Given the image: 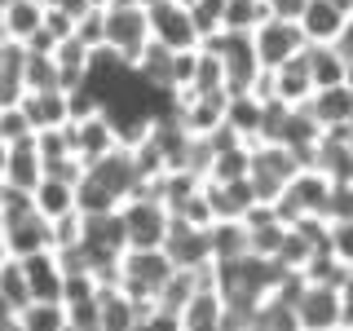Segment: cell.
I'll use <instances>...</instances> for the list:
<instances>
[{
    "instance_id": "1",
    "label": "cell",
    "mask_w": 353,
    "mask_h": 331,
    "mask_svg": "<svg viewBox=\"0 0 353 331\" xmlns=\"http://www.w3.org/2000/svg\"><path fill=\"white\" fill-rule=\"evenodd\" d=\"M172 257L163 248H128L124 257H119V287H124L128 296H137L141 305L154 309V296L163 292V283L172 279Z\"/></svg>"
},
{
    "instance_id": "2",
    "label": "cell",
    "mask_w": 353,
    "mask_h": 331,
    "mask_svg": "<svg viewBox=\"0 0 353 331\" xmlns=\"http://www.w3.org/2000/svg\"><path fill=\"white\" fill-rule=\"evenodd\" d=\"M203 49H212L221 58L230 93H248V88H256L265 66L256 62V40H252V31H216V36L203 40Z\"/></svg>"
},
{
    "instance_id": "3",
    "label": "cell",
    "mask_w": 353,
    "mask_h": 331,
    "mask_svg": "<svg viewBox=\"0 0 353 331\" xmlns=\"http://www.w3.org/2000/svg\"><path fill=\"white\" fill-rule=\"evenodd\" d=\"M301 168L305 163L287 146H279V141H256V146H252V177L248 181H252V190H256L261 203H274Z\"/></svg>"
},
{
    "instance_id": "4",
    "label": "cell",
    "mask_w": 353,
    "mask_h": 331,
    "mask_svg": "<svg viewBox=\"0 0 353 331\" xmlns=\"http://www.w3.org/2000/svg\"><path fill=\"white\" fill-rule=\"evenodd\" d=\"M119 217H124L128 248H163L168 225H172V212H168V203H163V199L132 194L128 203H119Z\"/></svg>"
},
{
    "instance_id": "5",
    "label": "cell",
    "mask_w": 353,
    "mask_h": 331,
    "mask_svg": "<svg viewBox=\"0 0 353 331\" xmlns=\"http://www.w3.org/2000/svg\"><path fill=\"white\" fill-rule=\"evenodd\" d=\"M106 44L128 66H137L150 44V14L141 5H110L106 9Z\"/></svg>"
},
{
    "instance_id": "6",
    "label": "cell",
    "mask_w": 353,
    "mask_h": 331,
    "mask_svg": "<svg viewBox=\"0 0 353 331\" xmlns=\"http://www.w3.org/2000/svg\"><path fill=\"white\" fill-rule=\"evenodd\" d=\"M146 14H150V40L163 44V49L181 53V49H199V44H203L185 0H159V5L146 9Z\"/></svg>"
},
{
    "instance_id": "7",
    "label": "cell",
    "mask_w": 353,
    "mask_h": 331,
    "mask_svg": "<svg viewBox=\"0 0 353 331\" xmlns=\"http://www.w3.org/2000/svg\"><path fill=\"white\" fill-rule=\"evenodd\" d=\"M252 40H256V62L265 71H274V66L292 62L296 53H305V31L301 22H283V18H265L256 31H252Z\"/></svg>"
},
{
    "instance_id": "8",
    "label": "cell",
    "mask_w": 353,
    "mask_h": 331,
    "mask_svg": "<svg viewBox=\"0 0 353 331\" xmlns=\"http://www.w3.org/2000/svg\"><path fill=\"white\" fill-rule=\"evenodd\" d=\"M66 132H71V150L80 154L88 168H93L97 159H106V154L119 150V128H115V119H110L106 110H97V115H88V119H71Z\"/></svg>"
},
{
    "instance_id": "9",
    "label": "cell",
    "mask_w": 353,
    "mask_h": 331,
    "mask_svg": "<svg viewBox=\"0 0 353 331\" xmlns=\"http://www.w3.org/2000/svg\"><path fill=\"white\" fill-rule=\"evenodd\" d=\"M163 252L172 257L176 270H208V265H212V239H208V230H199L181 217H172Z\"/></svg>"
},
{
    "instance_id": "10",
    "label": "cell",
    "mask_w": 353,
    "mask_h": 331,
    "mask_svg": "<svg viewBox=\"0 0 353 331\" xmlns=\"http://www.w3.org/2000/svg\"><path fill=\"white\" fill-rule=\"evenodd\" d=\"M296 318H301V331H340V292L305 283L301 301H296Z\"/></svg>"
},
{
    "instance_id": "11",
    "label": "cell",
    "mask_w": 353,
    "mask_h": 331,
    "mask_svg": "<svg viewBox=\"0 0 353 331\" xmlns=\"http://www.w3.org/2000/svg\"><path fill=\"white\" fill-rule=\"evenodd\" d=\"M314 88L318 84H314V71H309L305 53H296L292 62H283V66L270 71V97H279V102H287V106H305L309 97H314Z\"/></svg>"
},
{
    "instance_id": "12",
    "label": "cell",
    "mask_w": 353,
    "mask_h": 331,
    "mask_svg": "<svg viewBox=\"0 0 353 331\" xmlns=\"http://www.w3.org/2000/svg\"><path fill=\"white\" fill-rule=\"evenodd\" d=\"M88 177H97V181H102L119 203H128L132 194H141V172H137V163H132V150L128 146H119L115 154L97 159L93 168H88Z\"/></svg>"
},
{
    "instance_id": "13",
    "label": "cell",
    "mask_w": 353,
    "mask_h": 331,
    "mask_svg": "<svg viewBox=\"0 0 353 331\" xmlns=\"http://www.w3.org/2000/svg\"><path fill=\"white\" fill-rule=\"evenodd\" d=\"M27 270V283H31V301H53L62 305V287H66V265L58 252H36V257L22 261Z\"/></svg>"
},
{
    "instance_id": "14",
    "label": "cell",
    "mask_w": 353,
    "mask_h": 331,
    "mask_svg": "<svg viewBox=\"0 0 353 331\" xmlns=\"http://www.w3.org/2000/svg\"><path fill=\"white\" fill-rule=\"evenodd\" d=\"M176 331H225V301L216 287H199L176 314Z\"/></svg>"
},
{
    "instance_id": "15",
    "label": "cell",
    "mask_w": 353,
    "mask_h": 331,
    "mask_svg": "<svg viewBox=\"0 0 353 331\" xmlns=\"http://www.w3.org/2000/svg\"><path fill=\"white\" fill-rule=\"evenodd\" d=\"M97 305H102V331H137L150 314V305H141L124 287H102Z\"/></svg>"
},
{
    "instance_id": "16",
    "label": "cell",
    "mask_w": 353,
    "mask_h": 331,
    "mask_svg": "<svg viewBox=\"0 0 353 331\" xmlns=\"http://www.w3.org/2000/svg\"><path fill=\"white\" fill-rule=\"evenodd\" d=\"M5 239H9V257L14 261H27V257H36V252H53V225L40 212H31L22 221H9Z\"/></svg>"
},
{
    "instance_id": "17",
    "label": "cell",
    "mask_w": 353,
    "mask_h": 331,
    "mask_svg": "<svg viewBox=\"0 0 353 331\" xmlns=\"http://www.w3.org/2000/svg\"><path fill=\"white\" fill-rule=\"evenodd\" d=\"M22 110H27V119H31L36 132L71 124V97H66V88H40V93H27L22 97Z\"/></svg>"
},
{
    "instance_id": "18",
    "label": "cell",
    "mask_w": 353,
    "mask_h": 331,
    "mask_svg": "<svg viewBox=\"0 0 353 331\" xmlns=\"http://www.w3.org/2000/svg\"><path fill=\"white\" fill-rule=\"evenodd\" d=\"M349 14L336 5V0H309L305 14H301V31L309 44H336L340 31H345Z\"/></svg>"
},
{
    "instance_id": "19",
    "label": "cell",
    "mask_w": 353,
    "mask_h": 331,
    "mask_svg": "<svg viewBox=\"0 0 353 331\" xmlns=\"http://www.w3.org/2000/svg\"><path fill=\"white\" fill-rule=\"evenodd\" d=\"M265 102L270 97H261V93H230V102H225V124L239 132L248 146H256L261 141V128H265Z\"/></svg>"
},
{
    "instance_id": "20",
    "label": "cell",
    "mask_w": 353,
    "mask_h": 331,
    "mask_svg": "<svg viewBox=\"0 0 353 331\" xmlns=\"http://www.w3.org/2000/svg\"><path fill=\"white\" fill-rule=\"evenodd\" d=\"M305 106H309V115H314L323 128H345V124H353V88L349 84L314 88V97H309Z\"/></svg>"
},
{
    "instance_id": "21",
    "label": "cell",
    "mask_w": 353,
    "mask_h": 331,
    "mask_svg": "<svg viewBox=\"0 0 353 331\" xmlns=\"http://www.w3.org/2000/svg\"><path fill=\"white\" fill-rule=\"evenodd\" d=\"M31 199H36V212L49 221H62L71 212H80V203H75V181H62V177H49L44 172V181L31 190Z\"/></svg>"
},
{
    "instance_id": "22",
    "label": "cell",
    "mask_w": 353,
    "mask_h": 331,
    "mask_svg": "<svg viewBox=\"0 0 353 331\" xmlns=\"http://www.w3.org/2000/svg\"><path fill=\"white\" fill-rule=\"evenodd\" d=\"M44 27V0H9L5 18H0V40L27 44Z\"/></svg>"
},
{
    "instance_id": "23",
    "label": "cell",
    "mask_w": 353,
    "mask_h": 331,
    "mask_svg": "<svg viewBox=\"0 0 353 331\" xmlns=\"http://www.w3.org/2000/svg\"><path fill=\"white\" fill-rule=\"evenodd\" d=\"M44 181V159L36 150V137L31 141H18V146H9V177L5 185H18V190H36Z\"/></svg>"
},
{
    "instance_id": "24",
    "label": "cell",
    "mask_w": 353,
    "mask_h": 331,
    "mask_svg": "<svg viewBox=\"0 0 353 331\" xmlns=\"http://www.w3.org/2000/svg\"><path fill=\"white\" fill-rule=\"evenodd\" d=\"M53 58H58V80H62V88L71 93V88H80L84 80H88V66H93V49H84L80 40H62L58 49H53Z\"/></svg>"
},
{
    "instance_id": "25",
    "label": "cell",
    "mask_w": 353,
    "mask_h": 331,
    "mask_svg": "<svg viewBox=\"0 0 353 331\" xmlns=\"http://www.w3.org/2000/svg\"><path fill=\"white\" fill-rule=\"evenodd\" d=\"M252 177V146L239 141V146H225L212 154V168H208L203 181H216V185H230V181H248Z\"/></svg>"
},
{
    "instance_id": "26",
    "label": "cell",
    "mask_w": 353,
    "mask_h": 331,
    "mask_svg": "<svg viewBox=\"0 0 353 331\" xmlns=\"http://www.w3.org/2000/svg\"><path fill=\"white\" fill-rule=\"evenodd\" d=\"M305 58H309V71H314V84H318V88H327V84H345V75H349V58L336 49V44H309Z\"/></svg>"
},
{
    "instance_id": "27",
    "label": "cell",
    "mask_w": 353,
    "mask_h": 331,
    "mask_svg": "<svg viewBox=\"0 0 353 331\" xmlns=\"http://www.w3.org/2000/svg\"><path fill=\"white\" fill-rule=\"evenodd\" d=\"M252 331H301L296 305H292V301H283L279 292L265 296V301L252 309Z\"/></svg>"
},
{
    "instance_id": "28",
    "label": "cell",
    "mask_w": 353,
    "mask_h": 331,
    "mask_svg": "<svg viewBox=\"0 0 353 331\" xmlns=\"http://www.w3.org/2000/svg\"><path fill=\"white\" fill-rule=\"evenodd\" d=\"M132 71L141 75V84H150L154 93H172V49H163V44H146V53H141V62L132 66Z\"/></svg>"
},
{
    "instance_id": "29",
    "label": "cell",
    "mask_w": 353,
    "mask_h": 331,
    "mask_svg": "<svg viewBox=\"0 0 353 331\" xmlns=\"http://www.w3.org/2000/svg\"><path fill=\"white\" fill-rule=\"evenodd\" d=\"M208 239H212V261H239L248 257V221H216L212 230H208Z\"/></svg>"
},
{
    "instance_id": "30",
    "label": "cell",
    "mask_w": 353,
    "mask_h": 331,
    "mask_svg": "<svg viewBox=\"0 0 353 331\" xmlns=\"http://www.w3.org/2000/svg\"><path fill=\"white\" fill-rule=\"evenodd\" d=\"M301 274H305V283H318V287H336V292H340V287H345V283L353 279V270H349V265L340 261V257H336L331 248L314 252V257H309V265H305Z\"/></svg>"
},
{
    "instance_id": "31",
    "label": "cell",
    "mask_w": 353,
    "mask_h": 331,
    "mask_svg": "<svg viewBox=\"0 0 353 331\" xmlns=\"http://www.w3.org/2000/svg\"><path fill=\"white\" fill-rule=\"evenodd\" d=\"M18 327L22 331H66V305L31 301L27 309H18Z\"/></svg>"
},
{
    "instance_id": "32",
    "label": "cell",
    "mask_w": 353,
    "mask_h": 331,
    "mask_svg": "<svg viewBox=\"0 0 353 331\" xmlns=\"http://www.w3.org/2000/svg\"><path fill=\"white\" fill-rule=\"evenodd\" d=\"M265 18H270V5H265V0H225L221 31H256Z\"/></svg>"
},
{
    "instance_id": "33",
    "label": "cell",
    "mask_w": 353,
    "mask_h": 331,
    "mask_svg": "<svg viewBox=\"0 0 353 331\" xmlns=\"http://www.w3.org/2000/svg\"><path fill=\"white\" fill-rule=\"evenodd\" d=\"M0 301L14 309V314L31 305V283H27V270H22V261H9L5 270H0Z\"/></svg>"
},
{
    "instance_id": "34",
    "label": "cell",
    "mask_w": 353,
    "mask_h": 331,
    "mask_svg": "<svg viewBox=\"0 0 353 331\" xmlns=\"http://www.w3.org/2000/svg\"><path fill=\"white\" fill-rule=\"evenodd\" d=\"M194 93H230V84H225V66H221V58L212 49H203L199 44V66H194Z\"/></svg>"
},
{
    "instance_id": "35",
    "label": "cell",
    "mask_w": 353,
    "mask_h": 331,
    "mask_svg": "<svg viewBox=\"0 0 353 331\" xmlns=\"http://www.w3.org/2000/svg\"><path fill=\"white\" fill-rule=\"evenodd\" d=\"M75 203H80V212H84V217H97V212H115L119 199L110 194L106 185L97 181V177H88V172H84V181L75 185Z\"/></svg>"
},
{
    "instance_id": "36",
    "label": "cell",
    "mask_w": 353,
    "mask_h": 331,
    "mask_svg": "<svg viewBox=\"0 0 353 331\" xmlns=\"http://www.w3.org/2000/svg\"><path fill=\"white\" fill-rule=\"evenodd\" d=\"M40 88H62L58 58H53V53H31L27 49V93H40Z\"/></svg>"
},
{
    "instance_id": "37",
    "label": "cell",
    "mask_w": 353,
    "mask_h": 331,
    "mask_svg": "<svg viewBox=\"0 0 353 331\" xmlns=\"http://www.w3.org/2000/svg\"><path fill=\"white\" fill-rule=\"evenodd\" d=\"M31 137H36V128H31L22 102L18 106H0V141H5V146H18V141H31Z\"/></svg>"
},
{
    "instance_id": "38",
    "label": "cell",
    "mask_w": 353,
    "mask_h": 331,
    "mask_svg": "<svg viewBox=\"0 0 353 331\" xmlns=\"http://www.w3.org/2000/svg\"><path fill=\"white\" fill-rule=\"evenodd\" d=\"M190 14H194V27L199 36H216L221 31V18H225V0H190Z\"/></svg>"
},
{
    "instance_id": "39",
    "label": "cell",
    "mask_w": 353,
    "mask_h": 331,
    "mask_svg": "<svg viewBox=\"0 0 353 331\" xmlns=\"http://www.w3.org/2000/svg\"><path fill=\"white\" fill-rule=\"evenodd\" d=\"M75 40L84 49H106V9H88L80 18V27H75Z\"/></svg>"
},
{
    "instance_id": "40",
    "label": "cell",
    "mask_w": 353,
    "mask_h": 331,
    "mask_svg": "<svg viewBox=\"0 0 353 331\" xmlns=\"http://www.w3.org/2000/svg\"><path fill=\"white\" fill-rule=\"evenodd\" d=\"M66 331H102V305L97 301L66 305Z\"/></svg>"
},
{
    "instance_id": "41",
    "label": "cell",
    "mask_w": 353,
    "mask_h": 331,
    "mask_svg": "<svg viewBox=\"0 0 353 331\" xmlns=\"http://www.w3.org/2000/svg\"><path fill=\"white\" fill-rule=\"evenodd\" d=\"M194 66H199V49H181L172 53V93L194 84Z\"/></svg>"
},
{
    "instance_id": "42",
    "label": "cell",
    "mask_w": 353,
    "mask_h": 331,
    "mask_svg": "<svg viewBox=\"0 0 353 331\" xmlns=\"http://www.w3.org/2000/svg\"><path fill=\"white\" fill-rule=\"evenodd\" d=\"M327 248L353 270V217L349 221H331V243H327Z\"/></svg>"
},
{
    "instance_id": "43",
    "label": "cell",
    "mask_w": 353,
    "mask_h": 331,
    "mask_svg": "<svg viewBox=\"0 0 353 331\" xmlns=\"http://www.w3.org/2000/svg\"><path fill=\"white\" fill-rule=\"evenodd\" d=\"M265 5H270V18L301 22V14H305V5H309V0H265Z\"/></svg>"
},
{
    "instance_id": "44",
    "label": "cell",
    "mask_w": 353,
    "mask_h": 331,
    "mask_svg": "<svg viewBox=\"0 0 353 331\" xmlns=\"http://www.w3.org/2000/svg\"><path fill=\"white\" fill-rule=\"evenodd\" d=\"M44 5H53V9H62V14H71V18H75V27H80V18L88 14V9H97L93 0H44Z\"/></svg>"
},
{
    "instance_id": "45",
    "label": "cell",
    "mask_w": 353,
    "mask_h": 331,
    "mask_svg": "<svg viewBox=\"0 0 353 331\" xmlns=\"http://www.w3.org/2000/svg\"><path fill=\"white\" fill-rule=\"evenodd\" d=\"M340 331H353V279L340 287Z\"/></svg>"
},
{
    "instance_id": "46",
    "label": "cell",
    "mask_w": 353,
    "mask_h": 331,
    "mask_svg": "<svg viewBox=\"0 0 353 331\" xmlns=\"http://www.w3.org/2000/svg\"><path fill=\"white\" fill-rule=\"evenodd\" d=\"M9 261H14V257H9V239H5V225H0V270H5Z\"/></svg>"
},
{
    "instance_id": "47",
    "label": "cell",
    "mask_w": 353,
    "mask_h": 331,
    "mask_svg": "<svg viewBox=\"0 0 353 331\" xmlns=\"http://www.w3.org/2000/svg\"><path fill=\"white\" fill-rule=\"evenodd\" d=\"M5 177H9V146L0 141V185H5Z\"/></svg>"
},
{
    "instance_id": "48",
    "label": "cell",
    "mask_w": 353,
    "mask_h": 331,
    "mask_svg": "<svg viewBox=\"0 0 353 331\" xmlns=\"http://www.w3.org/2000/svg\"><path fill=\"white\" fill-rule=\"evenodd\" d=\"M93 5H97V9H110V5H115V0H93Z\"/></svg>"
},
{
    "instance_id": "49",
    "label": "cell",
    "mask_w": 353,
    "mask_h": 331,
    "mask_svg": "<svg viewBox=\"0 0 353 331\" xmlns=\"http://www.w3.org/2000/svg\"><path fill=\"white\" fill-rule=\"evenodd\" d=\"M345 84H349V88H353V62H349V75H345Z\"/></svg>"
},
{
    "instance_id": "50",
    "label": "cell",
    "mask_w": 353,
    "mask_h": 331,
    "mask_svg": "<svg viewBox=\"0 0 353 331\" xmlns=\"http://www.w3.org/2000/svg\"><path fill=\"white\" fill-rule=\"evenodd\" d=\"M5 9H9V0H0V18H5Z\"/></svg>"
},
{
    "instance_id": "51",
    "label": "cell",
    "mask_w": 353,
    "mask_h": 331,
    "mask_svg": "<svg viewBox=\"0 0 353 331\" xmlns=\"http://www.w3.org/2000/svg\"><path fill=\"white\" fill-rule=\"evenodd\" d=\"M0 217H5V203H0Z\"/></svg>"
},
{
    "instance_id": "52",
    "label": "cell",
    "mask_w": 353,
    "mask_h": 331,
    "mask_svg": "<svg viewBox=\"0 0 353 331\" xmlns=\"http://www.w3.org/2000/svg\"><path fill=\"white\" fill-rule=\"evenodd\" d=\"M185 5H190V0H185Z\"/></svg>"
}]
</instances>
